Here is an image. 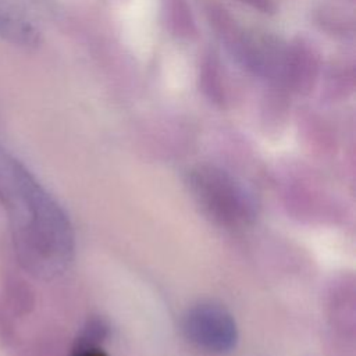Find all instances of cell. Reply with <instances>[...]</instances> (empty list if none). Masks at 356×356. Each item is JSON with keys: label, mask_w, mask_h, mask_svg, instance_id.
Listing matches in <instances>:
<instances>
[{"label": "cell", "mask_w": 356, "mask_h": 356, "mask_svg": "<svg viewBox=\"0 0 356 356\" xmlns=\"http://www.w3.org/2000/svg\"><path fill=\"white\" fill-rule=\"evenodd\" d=\"M182 332L197 349L224 355L231 352L238 341V328L232 314L214 302H199L182 316Z\"/></svg>", "instance_id": "obj_2"}, {"label": "cell", "mask_w": 356, "mask_h": 356, "mask_svg": "<svg viewBox=\"0 0 356 356\" xmlns=\"http://www.w3.org/2000/svg\"><path fill=\"white\" fill-rule=\"evenodd\" d=\"M245 6H248L249 8L259 11L261 14H267L271 15L275 13L277 10V4L274 0H236Z\"/></svg>", "instance_id": "obj_9"}, {"label": "cell", "mask_w": 356, "mask_h": 356, "mask_svg": "<svg viewBox=\"0 0 356 356\" xmlns=\"http://www.w3.org/2000/svg\"><path fill=\"white\" fill-rule=\"evenodd\" d=\"M206 15L209 25L218 38V40L225 46L229 53H232V50L239 43L245 29L239 25L236 18L218 3H210L206 7Z\"/></svg>", "instance_id": "obj_8"}, {"label": "cell", "mask_w": 356, "mask_h": 356, "mask_svg": "<svg viewBox=\"0 0 356 356\" xmlns=\"http://www.w3.org/2000/svg\"><path fill=\"white\" fill-rule=\"evenodd\" d=\"M316 26L335 39H352L355 36V17L338 6H320L313 13Z\"/></svg>", "instance_id": "obj_7"}, {"label": "cell", "mask_w": 356, "mask_h": 356, "mask_svg": "<svg viewBox=\"0 0 356 356\" xmlns=\"http://www.w3.org/2000/svg\"><path fill=\"white\" fill-rule=\"evenodd\" d=\"M323 63L318 49L306 38L286 43L282 82L291 93L309 96L320 82Z\"/></svg>", "instance_id": "obj_3"}, {"label": "cell", "mask_w": 356, "mask_h": 356, "mask_svg": "<svg viewBox=\"0 0 356 356\" xmlns=\"http://www.w3.org/2000/svg\"><path fill=\"white\" fill-rule=\"evenodd\" d=\"M321 97L327 102H342L353 95L356 88L355 65L348 61H335L321 72Z\"/></svg>", "instance_id": "obj_5"}, {"label": "cell", "mask_w": 356, "mask_h": 356, "mask_svg": "<svg viewBox=\"0 0 356 356\" xmlns=\"http://www.w3.org/2000/svg\"><path fill=\"white\" fill-rule=\"evenodd\" d=\"M189 186L199 204L225 227H243L257 214V203L248 186L231 172L214 165H197L189 174Z\"/></svg>", "instance_id": "obj_1"}, {"label": "cell", "mask_w": 356, "mask_h": 356, "mask_svg": "<svg viewBox=\"0 0 356 356\" xmlns=\"http://www.w3.org/2000/svg\"><path fill=\"white\" fill-rule=\"evenodd\" d=\"M74 356H108V355L99 346L93 343H86Z\"/></svg>", "instance_id": "obj_10"}, {"label": "cell", "mask_w": 356, "mask_h": 356, "mask_svg": "<svg viewBox=\"0 0 356 356\" xmlns=\"http://www.w3.org/2000/svg\"><path fill=\"white\" fill-rule=\"evenodd\" d=\"M224 65L214 49H209L202 56L197 70V88L211 104L225 107L228 102V88Z\"/></svg>", "instance_id": "obj_4"}, {"label": "cell", "mask_w": 356, "mask_h": 356, "mask_svg": "<svg viewBox=\"0 0 356 356\" xmlns=\"http://www.w3.org/2000/svg\"><path fill=\"white\" fill-rule=\"evenodd\" d=\"M165 29L179 40L197 38V24L189 0H160Z\"/></svg>", "instance_id": "obj_6"}, {"label": "cell", "mask_w": 356, "mask_h": 356, "mask_svg": "<svg viewBox=\"0 0 356 356\" xmlns=\"http://www.w3.org/2000/svg\"><path fill=\"white\" fill-rule=\"evenodd\" d=\"M339 1H343V3H348V4H353L355 0H339Z\"/></svg>", "instance_id": "obj_11"}]
</instances>
